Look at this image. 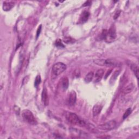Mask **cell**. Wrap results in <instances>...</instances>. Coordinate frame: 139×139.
Segmentation results:
<instances>
[{"label": "cell", "instance_id": "6da1fadb", "mask_svg": "<svg viewBox=\"0 0 139 139\" xmlns=\"http://www.w3.org/2000/svg\"><path fill=\"white\" fill-rule=\"evenodd\" d=\"M67 120L70 123L72 124L77 125L80 127H84L85 125V122L81 120L76 114L73 112H69L66 116Z\"/></svg>", "mask_w": 139, "mask_h": 139}, {"label": "cell", "instance_id": "7a4b0ae2", "mask_svg": "<svg viewBox=\"0 0 139 139\" xmlns=\"http://www.w3.org/2000/svg\"><path fill=\"white\" fill-rule=\"evenodd\" d=\"M22 116L24 121L30 124L35 125L37 123V121L32 112L29 110H24L22 112Z\"/></svg>", "mask_w": 139, "mask_h": 139}, {"label": "cell", "instance_id": "3957f363", "mask_svg": "<svg viewBox=\"0 0 139 139\" xmlns=\"http://www.w3.org/2000/svg\"><path fill=\"white\" fill-rule=\"evenodd\" d=\"M116 37V29L114 26H111L109 30H107V32L104 40L108 43L112 42L115 40Z\"/></svg>", "mask_w": 139, "mask_h": 139}, {"label": "cell", "instance_id": "277c9868", "mask_svg": "<svg viewBox=\"0 0 139 139\" xmlns=\"http://www.w3.org/2000/svg\"><path fill=\"white\" fill-rule=\"evenodd\" d=\"M66 68V65L63 63L59 62L55 64L52 67V72L56 76H58L63 72Z\"/></svg>", "mask_w": 139, "mask_h": 139}, {"label": "cell", "instance_id": "5b68a950", "mask_svg": "<svg viewBox=\"0 0 139 139\" xmlns=\"http://www.w3.org/2000/svg\"><path fill=\"white\" fill-rule=\"evenodd\" d=\"M116 121L114 120H111L99 125L98 127V128L101 130L108 131V130H111L113 129H114L116 127Z\"/></svg>", "mask_w": 139, "mask_h": 139}, {"label": "cell", "instance_id": "8992f818", "mask_svg": "<svg viewBox=\"0 0 139 139\" xmlns=\"http://www.w3.org/2000/svg\"><path fill=\"white\" fill-rule=\"evenodd\" d=\"M104 66L108 67H118L121 66V63L114 59H108L104 60Z\"/></svg>", "mask_w": 139, "mask_h": 139}, {"label": "cell", "instance_id": "52a82bcc", "mask_svg": "<svg viewBox=\"0 0 139 139\" xmlns=\"http://www.w3.org/2000/svg\"><path fill=\"white\" fill-rule=\"evenodd\" d=\"M41 99L45 106L49 105V96L47 94V90L45 87L43 88L41 94Z\"/></svg>", "mask_w": 139, "mask_h": 139}, {"label": "cell", "instance_id": "ba28073f", "mask_svg": "<svg viewBox=\"0 0 139 139\" xmlns=\"http://www.w3.org/2000/svg\"><path fill=\"white\" fill-rule=\"evenodd\" d=\"M76 93L75 91H72L68 97V104L70 106H73L75 105L76 102Z\"/></svg>", "mask_w": 139, "mask_h": 139}, {"label": "cell", "instance_id": "9c48e42d", "mask_svg": "<svg viewBox=\"0 0 139 139\" xmlns=\"http://www.w3.org/2000/svg\"><path fill=\"white\" fill-rule=\"evenodd\" d=\"M104 70L103 69H99L96 72L95 76V83H97L99 82L100 80H101L102 78L103 75H104Z\"/></svg>", "mask_w": 139, "mask_h": 139}, {"label": "cell", "instance_id": "30bf717a", "mask_svg": "<svg viewBox=\"0 0 139 139\" xmlns=\"http://www.w3.org/2000/svg\"><path fill=\"white\" fill-rule=\"evenodd\" d=\"M14 2H4L3 4V9L4 11H9L14 6Z\"/></svg>", "mask_w": 139, "mask_h": 139}, {"label": "cell", "instance_id": "8fae6325", "mask_svg": "<svg viewBox=\"0 0 139 139\" xmlns=\"http://www.w3.org/2000/svg\"><path fill=\"white\" fill-rule=\"evenodd\" d=\"M70 132L71 133V134H72V135H74L75 136H77V137H80V136H83V134H84L85 133L82 132L81 131H80L79 130H78L77 129L75 128H71L70 129Z\"/></svg>", "mask_w": 139, "mask_h": 139}, {"label": "cell", "instance_id": "7c38bea8", "mask_svg": "<svg viewBox=\"0 0 139 139\" xmlns=\"http://www.w3.org/2000/svg\"><path fill=\"white\" fill-rule=\"evenodd\" d=\"M102 109V106L99 104H96L93 108V115L94 116H96L99 114Z\"/></svg>", "mask_w": 139, "mask_h": 139}, {"label": "cell", "instance_id": "4fadbf2b", "mask_svg": "<svg viewBox=\"0 0 139 139\" xmlns=\"http://www.w3.org/2000/svg\"><path fill=\"white\" fill-rule=\"evenodd\" d=\"M90 14L88 11H84L82 13V14L80 17V21L82 22H85L88 20Z\"/></svg>", "mask_w": 139, "mask_h": 139}, {"label": "cell", "instance_id": "5bb4252c", "mask_svg": "<svg viewBox=\"0 0 139 139\" xmlns=\"http://www.w3.org/2000/svg\"><path fill=\"white\" fill-rule=\"evenodd\" d=\"M133 89H134L133 84H131L128 85L127 86H126L124 89H123L122 92V95L124 96L130 93L133 90Z\"/></svg>", "mask_w": 139, "mask_h": 139}, {"label": "cell", "instance_id": "9a60e30c", "mask_svg": "<svg viewBox=\"0 0 139 139\" xmlns=\"http://www.w3.org/2000/svg\"><path fill=\"white\" fill-rule=\"evenodd\" d=\"M130 67L132 69V70L133 71L136 77V78H138V75H139V73H138V67L137 66L136 64H135L134 63H131L130 64Z\"/></svg>", "mask_w": 139, "mask_h": 139}, {"label": "cell", "instance_id": "2e32d148", "mask_svg": "<svg viewBox=\"0 0 139 139\" xmlns=\"http://www.w3.org/2000/svg\"><path fill=\"white\" fill-rule=\"evenodd\" d=\"M94 77V72H90L88 74H87L86 76H85L84 78V80L87 83H89L91 80H92Z\"/></svg>", "mask_w": 139, "mask_h": 139}, {"label": "cell", "instance_id": "e0dca14e", "mask_svg": "<svg viewBox=\"0 0 139 139\" xmlns=\"http://www.w3.org/2000/svg\"><path fill=\"white\" fill-rule=\"evenodd\" d=\"M68 86V80L67 77H64L62 80V87L64 90H66Z\"/></svg>", "mask_w": 139, "mask_h": 139}, {"label": "cell", "instance_id": "ac0fdd59", "mask_svg": "<svg viewBox=\"0 0 139 139\" xmlns=\"http://www.w3.org/2000/svg\"><path fill=\"white\" fill-rule=\"evenodd\" d=\"M120 72V71L119 70H117V71H116L114 73V74H113V75H112V77L111 78L110 83H114L116 80L117 77H118V76L119 75Z\"/></svg>", "mask_w": 139, "mask_h": 139}, {"label": "cell", "instance_id": "d6986e66", "mask_svg": "<svg viewBox=\"0 0 139 139\" xmlns=\"http://www.w3.org/2000/svg\"><path fill=\"white\" fill-rule=\"evenodd\" d=\"M64 41L67 44H69V43H73L75 40V39L71 38V37H65L64 39Z\"/></svg>", "mask_w": 139, "mask_h": 139}, {"label": "cell", "instance_id": "ffe728a7", "mask_svg": "<svg viewBox=\"0 0 139 139\" xmlns=\"http://www.w3.org/2000/svg\"><path fill=\"white\" fill-rule=\"evenodd\" d=\"M41 82V77L40 76L38 75L36 78V80H35V83H34V85L36 87H37L39 84H40Z\"/></svg>", "mask_w": 139, "mask_h": 139}, {"label": "cell", "instance_id": "44dd1931", "mask_svg": "<svg viewBox=\"0 0 139 139\" xmlns=\"http://www.w3.org/2000/svg\"><path fill=\"white\" fill-rule=\"evenodd\" d=\"M131 112H132L131 108H128V109L126 110L125 112H124V114L123 116V119H125L126 118H127V117H128L130 115V114H131Z\"/></svg>", "mask_w": 139, "mask_h": 139}, {"label": "cell", "instance_id": "7402d4cb", "mask_svg": "<svg viewBox=\"0 0 139 139\" xmlns=\"http://www.w3.org/2000/svg\"><path fill=\"white\" fill-rule=\"evenodd\" d=\"M55 45L59 48H62V47H64V45L63 44L62 41H61L60 39H58L57 40H56L55 42Z\"/></svg>", "mask_w": 139, "mask_h": 139}, {"label": "cell", "instance_id": "603a6c76", "mask_svg": "<svg viewBox=\"0 0 139 139\" xmlns=\"http://www.w3.org/2000/svg\"><path fill=\"white\" fill-rule=\"evenodd\" d=\"M41 25H40L39 26V27H38V29H37V39H38V38L39 37V35H40V32H41Z\"/></svg>", "mask_w": 139, "mask_h": 139}, {"label": "cell", "instance_id": "cb8c5ba5", "mask_svg": "<svg viewBox=\"0 0 139 139\" xmlns=\"http://www.w3.org/2000/svg\"><path fill=\"white\" fill-rule=\"evenodd\" d=\"M120 14H121V10H117V11L116 12V13L115 14V15H114V19L115 20L117 19L118 18V17H119Z\"/></svg>", "mask_w": 139, "mask_h": 139}, {"label": "cell", "instance_id": "d4e9b609", "mask_svg": "<svg viewBox=\"0 0 139 139\" xmlns=\"http://www.w3.org/2000/svg\"><path fill=\"white\" fill-rule=\"evenodd\" d=\"M111 72H112V70H111V69H110V70H109V71H108L107 72V74H106V76H105V78H105V79H107V77H108V76L110 75V73H111Z\"/></svg>", "mask_w": 139, "mask_h": 139}, {"label": "cell", "instance_id": "484cf974", "mask_svg": "<svg viewBox=\"0 0 139 139\" xmlns=\"http://www.w3.org/2000/svg\"><path fill=\"white\" fill-rule=\"evenodd\" d=\"M91 3V1H87V2H86L84 4L83 7L87 6H89V5H90Z\"/></svg>", "mask_w": 139, "mask_h": 139}]
</instances>
